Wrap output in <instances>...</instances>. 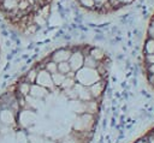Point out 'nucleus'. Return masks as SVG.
Segmentation results:
<instances>
[{
  "label": "nucleus",
  "instance_id": "nucleus-2",
  "mask_svg": "<svg viewBox=\"0 0 154 143\" xmlns=\"http://www.w3.org/2000/svg\"><path fill=\"white\" fill-rule=\"evenodd\" d=\"M79 7L88 12L108 14L129 6L135 0H75Z\"/></svg>",
  "mask_w": 154,
  "mask_h": 143
},
{
  "label": "nucleus",
  "instance_id": "nucleus-1",
  "mask_svg": "<svg viewBox=\"0 0 154 143\" xmlns=\"http://www.w3.org/2000/svg\"><path fill=\"white\" fill-rule=\"evenodd\" d=\"M53 0H0V11L14 26L29 30L43 19Z\"/></svg>",
  "mask_w": 154,
  "mask_h": 143
}]
</instances>
